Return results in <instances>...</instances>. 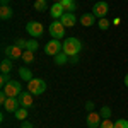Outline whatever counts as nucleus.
<instances>
[{
    "mask_svg": "<svg viewBox=\"0 0 128 128\" xmlns=\"http://www.w3.org/2000/svg\"><path fill=\"white\" fill-rule=\"evenodd\" d=\"M94 22H96V16H94L92 12H86V14H82V16H80V24H82L84 28L92 26Z\"/></svg>",
    "mask_w": 128,
    "mask_h": 128,
    "instance_id": "nucleus-14",
    "label": "nucleus"
},
{
    "mask_svg": "<svg viewBox=\"0 0 128 128\" xmlns=\"http://www.w3.org/2000/svg\"><path fill=\"white\" fill-rule=\"evenodd\" d=\"M68 63H79V55H74V56H68Z\"/></svg>",
    "mask_w": 128,
    "mask_h": 128,
    "instance_id": "nucleus-32",
    "label": "nucleus"
},
{
    "mask_svg": "<svg viewBox=\"0 0 128 128\" xmlns=\"http://www.w3.org/2000/svg\"><path fill=\"white\" fill-rule=\"evenodd\" d=\"M22 60H24V63H32V62H34V51L24 50V53H22Z\"/></svg>",
    "mask_w": 128,
    "mask_h": 128,
    "instance_id": "nucleus-22",
    "label": "nucleus"
},
{
    "mask_svg": "<svg viewBox=\"0 0 128 128\" xmlns=\"http://www.w3.org/2000/svg\"><path fill=\"white\" fill-rule=\"evenodd\" d=\"M26 50H29V51H36L38 50V41L36 40H28V46Z\"/></svg>",
    "mask_w": 128,
    "mask_h": 128,
    "instance_id": "nucleus-26",
    "label": "nucleus"
},
{
    "mask_svg": "<svg viewBox=\"0 0 128 128\" xmlns=\"http://www.w3.org/2000/svg\"><path fill=\"white\" fill-rule=\"evenodd\" d=\"M19 75H20V79L28 80V82H29L31 79H34V77H32V74H31V70L26 68V67H20V68H19Z\"/></svg>",
    "mask_w": 128,
    "mask_h": 128,
    "instance_id": "nucleus-18",
    "label": "nucleus"
},
{
    "mask_svg": "<svg viewBox=\"0 0 128 128\" xmlns=\"http://www.w3.org/2000/svg\"><path fill=\"white\" fill-rule=\"evenodd\" d=\"M9 2H10V0H0V4H2V5H9Z\"/></svg>",
    "mask_w": 128,
    "mask_h": 128,
    "instance_id": "nucleus-34",
    "label": "nucleus"
},
{
    "mask_svg": "<svg viewBox=\"0 0 128 128\" xmlns=\"http://www.w3.org/2000/svg\"><path fill=\"white\" fill-rule=\"evenodd\" d=\"M0 70H2V74H10V70H12V63H10L9 58L2 60V63H0Z\"/></svg>",
    "mask_w": 128,
    "mask_h": 128,
    "instance_id": "nucleus-19",
    "label": "nucleus"
},
{
    "mask_svg": "<svg viewBox=\"0 0 128 128\" xmlns=\"http://www.w3.org/2000/svg\"><path fill=\"white\" fill-rule=\"evenodd\" d=\"M109 24H111V22H109L108 19H106V17H102V19H99V22H98V28L101 31H106L109 28Z\"/></svg>",
    "mask_w": 128,
    "mask_h": 128,
    "instance_id": "nucleus-24",
    "label": "nucleus"
},
{
    "mask_svg": "<svg viewBox=\"0 0 128 128\" xmlns=\"http://www.w3.org/2000/svg\"><path fill=\"white\" fill-rule=\"evenodd\" d=\"M19 108H20L19 98H9L4 104V111H7V113H16Z\"/></svg>",
    "mask_w": 128,
    "mask_h": 128,
    "instance_id": "nucleus-9",
    "label": "nucleus"
},
{
    "mask_svg": "<svg viewBox=\"0 0 128 128\" xmlns=\"http://www.w3.org/2000/svg\"><path fill=\"white\" fill-rule=\"evenodd\" d=\"M7 99H9V96H7V94H5V92H4V90H2V92H0V104H2V106H4V104H5V101H7Z\"/></svg>",
    "mask_w": 128,
    "mask_h": 128,
    "instance_id": "nucleus-31",
    "label": "nucleus"
},
{
    "mask_svg": "<svg viewBox=\"0 0 128 128\" xmlns=\"http://www.w3.org/2000/svg\"><path fill=\"white\" fill-rule=\"evenodd\" d=\"M12 16H14V12L10 9V5H2V7H0V17L4 20H9Z\"/></svg>",
    "mask_w": 128,
    "mask_h": 128,
    "instance_id": "nucleus-16",
    "label": "nucleus"
},
{
    "mask_svg": "<svg viewBox=\"0 0 128 128\" xmlns=\"http://www.w3.org/2000/svg\"><path fill=\"white\" fill-rule=\"evenodd\" d=\"M26 31L29 32L32 38H41L43 32H44V28H43V24L38 22V20H31V22L26 24Z\"/></svg>",
    "mask_w": 128,
    "mask_h": 128,
    "instance_id": "nucleus-6",
    "label": "nucleus"
},
{
    "mask_svg": "<svg viewBox=\"0 0 128 128\" xmlns=\"http://www.w3.org/2000/svg\"><path fill=\"white\" fill-rule=\"evenodd\" d=\"M28 90H29L32 96H40L46 90V82L43 79H31L28 82Z\"/></svg>",
    "mask_w": 128,
    "mask_h": 128,
    "instance_id": "nucleus-2",
    "label": "nucleus"
},
{
    "mask_svg": "<svg viewBox=\"0 0 128 128\" xmlns=\"http://www.w3.org/2000/svg\"><path fill=\"white\" fill-rule=\"evenodd\" d=\"M5 56L9 60H17V58H22V53H24V50L19 48L17 44H12V46H7L5 48Z\"/></svg>",
    "mask_w": 128,
    "mask_h": 128,
    "instance_id": "nucleus-7",
    "label": "nucleus"
},
{
    "mask_svg": "<svg viewBox=\"0 0 128 128\" xmlns=\"http://www.w3.org/2000/svg\"><path fill=\"white\" fill-rule=\"evenodd\" d=\"M20 128H34V126H32V123H29L28 120H24L22 125H20Z\"/></svg>",
    "mask_w": 128,
    "mask_h": 128,
    "instance_id": "nucleus-33",
    "label": "nucleus"
},
{
    "mask_svg": "<svg viewBox=\"0 0 128 128\" xmlns=\"http://www.w3.org/2000/svg\"><path fill=\"white\" fill-rule=\"evenodd\" d=\"M86 109H87V113H92L94 111V102L92 101H87L86 102Z\"/></svg>",
    "mask_w": 128,
    "mask_h": 128,
    "instance_id": "nucleus-30",
    "label": "nucleus"
},
{
    "mask_svg": "<svg viewBox=\"0 0 128 128\" xmlns=\"http://www.w3.org/2000/svg\"><path fill=\"white\" fill-rule=\"evenodd\" d=\"M101 121H102V118H101V114L96 113V111H92V113L87 114V126L89 128H99L101 126Z\"/></svg>",
    "mask_w": 128,
    "mask_h": 128,
    "instance_id": "nucleus-10",
    "label": "nucleus"
},
{
    "mask_svg": "<svg viewBox=\"0 0 128 128\" xmlns=\"http://www.w3.org/2000/svg\"><path fill=\"white\" fill-rule=\"evenodd\" d=\"M53 62H55V65H65V63H68V55L60 51L58 55L53 56Z\"/></svg>",
    "mask_w": 128,
    "mask_h": 128,
    "instance_id": "nucleus-15",
    "label": "nucleus"
},
{
    "mask_svg": "<svg viewBox=\"0 0 128 128\" xmlns=\"http://www.w3.org/2000/svg\"><path fill=\"white\" fill-rule=\"evenodd\" d=\"M65 14V9H63V5L60 4V2H55L53 5H51V10H50V16L53 17V20H58L62 19V16Z\"/></svg>",
    "mask_w": 128,
    "mask_h": 128,
    "instance_id": "nucleus-11",
    "label": "nucleus"
},
{
    "mask_svg": "<svg viewBox=\"0 0 128 128\" xmlns=\"http://www.w3.org/2000/svg\"><path fill=\"white\" fill-rule=\"evenodd\" d=\"M60 51H63V43L60 40H51L46 43V46H44V53L50 55V56H55V55H58Z\"/></svg>",
    "mask_w": 128,
    "mask_h": 128,
    "instance_id": "nucleus-5",
    "label": "nucleus"
},
{
    "mask_svg": "<svg viewBox=\"0 0 128 128\" xmlns=\"http://www.w3.org/2000/svg\"><path fill=\"white\" fill-rule=\"evenodd\" d=\"M99 114H101L102 120H109L111 118V108H109V106H102L101 111H99Z\"/></svg>",
    "mask_w": 128,
    "mask_h": 128,
    "instance_id": "nucleus-23",
    "label": "nucleus"
},
{
    "mask_svg": "<svg viewBox=\"0 0 128 128\" xmlns=\"http://www.w3.org/2000/svg\"><path fill=\"white\" fill-rule=\"evenodd\" d=\"M80 50H82V43L77 38H67L63 41V53H67L68 56L79 55Z\"/></svg>",
    "mask_w": 128,
    "mask_h": 128,
    "instance_id": "nucleus-1",
    "label": "nucleus"
},
{
    "mask_svg": "<svg viewBox=\"0 0 128 128\" xmlns=\"http://www.w3.org/2000/svg\"><path fill=\"white\" fill-rule=\"evenodd\" d=\"M50 36L53 38V40H62V38H65V26L62 24V20H53L51 24H50Z\"/></svg>",
    "mask_w": 128,
    "mask_h": 128,
    "instance_id": "nucleus-3",
    "label": "nucleus"
},
{
    "mask_svg": "<svg viewBox=\"0 0 128 128\" xmlns=\"http://www.w3.org/2000/svg\"><path fill=\"white\" fill-rule=\"evenodd\" d=\"M114 128H128V120H118V121H114Z\"/></svg>",
    "mask_w": 128,
    "mask_h": 128,
    "instance_id": "nucleus-27",
    "label": "nucleus"
},
{
    "mask_svg": "<svg viewBox=\"0 0 128 128\" xmlns=\"http://www.w3.org/2000/svg\"><path fill=\"white\" fill-rule=\"evenodd\" d=\"M99 128H114V123H113L111 120H102Z\"/></svg>",
    "mask_w": 128,
    "mask_h": 128,
    "instance_id": "nucleus-28",
    "label": "nucleus"
},
{
    "mask_svg": "<svg viewBox=\"0 0 128 128\" xmlns=\"http://www.w3.org/2000/svg\"><path fill=\"white\" fill-rule=\"evenodd\" d=\"M2 90H4L9 98H17L20 92H22V86H20L19 80H10V82L2 89Z\"/></svg>",
    "mask_w": 128,
    "mask_h": 128,
    "instance_id": "nucleus-4",
    "label": "nucleus"
},
{
    "mask_svg": "<svg viewBox=\"0 0 128 128\" xmlns=\"http://www.w3.org/2000/svg\"><path fill=\"white\" fill-rule=\"evenodd\" d=\"M62 24L65 26V28H72V26H75V22H77V17H75V14L74 12H65L63 16H62Z\"/></svg>",
    "mask_w": 128,
    "mask_h": 128,
    "instance_id": "nucleus-12",
    "label": "nucleus"
},
{
    "mask_svg": "<svg viewBox=\"0 0 128 128\" xmlns=\"http://www.w3.org/2000/svg\"><path fill=\"white\" fill-rule=\"evenodd\" d=\"M125 86H126V87H128V74H126V75H125Z\"/></svg>",
    "mask_w": 128,
    "mask_h": 128,
    "instance_id": "nucleus-35",
    "label": "nucleus"
},
{
    "mask_svg": "<svg viewBox=\"0 0 128 128\" xmlns=\"http://www.w3.org/2000/svg\"><path fill=\"white\" fill-rule=\"evenodd\" d=\"M34 9L38 12H43V10L48 9V0H36L34 2Z\"/></svg>",
    "mask_w": 128,
    "mask_h": 128,
    "instance_id": "nucleus-21",
    "label": "nucleus"
},
{
    "mask_svg": "<svg viewBox=\"0 0 128 128\" xmlns=\"http://www.w3.org/2000/svg\"><path fill=\"white\" fill-rule=\"evenodd\" d=\"M109 12V5L106 2H96V5H94V9H92V14L99 17V19H102V17H106Z\"/></svg>",
    "mask_w": 128,
    "mask_h": 128,
    "instance_id": "nucleus-8",
    "label": "nucleus"
},
{
    "mask_svg": "<svg viewBox=\"0 0 128 128\" xmlns=\"http://www.w3.org/2000/svg\"><path fill=\"white\" fill-rule=\"evenodd\" d=\"M16 44H17L19 48L26 50V46H28V41H26V40H22V38H17V40H16Z\"/></svg>",
    "mask_w": 128,
    "mask_h": 128,
    "instance_id": "nucleus-29",
    "label": "nucleus"
},
{
    "mask_svg": "<svg viewBox=\"0 0 128 128\" xmlns=\"http://www.w3.org/2000/svg\"><path fill=\"white\" fill-rule=\"evenodd\" d=\"M55 2H62V0H55Z\"/></svg>",
    "mask_w": 128,
    "mask_h": 128,
    "instance_id": "nucleus-36",
    "label": "nucleus"
},
{
    "mask_svg": "<svg viewBox=\"0 0 128 128\" xmlns=\"http://www.w3.org/2000/svg\"><path fill=\"white\" fill-rule=\"evenodd\" d=\"M14 114H16V118H17V120L24 121V120H28V108H22V106H20Z\"/></svg>",
    "mask_w": 128,
    "mask_h": 128,
    "instance_id": "nucleus-20",
    "label": "nucleus"
},
{
    "mask_svg": "<svg viewBox=\"0 0 128 128\" xmlns=\"http://www.w3.org/2000/svg\"><path fill=\"white\" fill-rule=\"evenodd\" d=\"M60 4L63 5L65 12H74V10H77V2H75V0H62Z\"/></svg>",
    "mask_w": 128,
    "mask_h": 128,
    "instance_id": "nucleus-17",
    "label": "nucleus"
},
{
    "mask_svg": "<svg viewBox=\"0 0 128 128\" xmlns=\"http://www.w3.org/2000/svg\"><path fill=\"white\" fill-rule=\"evenodd\" d=\"M17 98H19V102L22 108H31L32 106V94H31L29 90L28 92H20Z\"/></svg>",
    "mask_w": 128,
    "mask_h": 128,
    "instance_id": "nucleus-13",
    "label": "nucleus"
},
{
    "mask_svg": "<svg viewBox=\"0 0 128 128\" xmlns=\"http://www.w3.org/2000/svg\"><path fill=\"white\" fill-rule=\"evenodd\" d=\"M10 80H12L10 79V74H2V75H0V86H2V89L5 87Z\"/></svg>",
    "mask_w": 128,
    "mask_h": 128,
    "instance_id": "nucleus-25",
    "label": "nucleus"
}]
</instances>
